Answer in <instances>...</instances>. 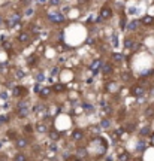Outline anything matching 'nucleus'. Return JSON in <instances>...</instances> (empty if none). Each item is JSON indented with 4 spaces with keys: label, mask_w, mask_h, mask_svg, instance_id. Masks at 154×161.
Here are the masks:
<instances>
[{
    "label": "nucleus",
    "mask_w": 154,
    "mask_h": 161,
    "mask_svg": "<svg viewBox=\"0 0 154 161\" xmlns=\"http://www.w3.org/2000/svg\"><path fill=\"white\" fill-rule=\"evenodd\" d=\"M35 113H36L38 116H45V106H44V104H38V106L35 107Z\"/></svg>",
    "instance_id": "8"
},
{
    "label": "nucleus",
    "mask_w": 154,
    "mask_h": 161,
    "mask_svg": "<svg viewBox=\"0 0 154 161\" xmlns=\"http://www.w3.org/2000/svg\"><path fill=\"white\" fill-rule=\"evenodd\" d=\"M145 115H147L148 118H151V116L154 115V109H151V107H148V109L145 110Z\"/></svg>",
    "instance_id": "24"
},
{
    "label": "nucleus",
    "mask_w": 154,
    "mask_h": 161,
    "mask_svg": "<svg viewBox=\"0 0 154 161\" xmlns=\"http://www.w3.org/2000/svg\"><path fill=\"white\" fill-rule=\"evenodd\" d=\"M118 160H120V161H129V160H130V154L126 152V151H123V152L118 155Z\"/></svg>",
    "instance_id": "14"
},
{
    "label": "nucleus",
    "mask_w": 154,
    "mask_h": 161,
    "mask_svg": "<svg viewBox=\"0 0 154 161\" xmlns=\"http://www.w3.org/2000/svg\"><path fill=\"white\" fill-rule=\"evenodd\" d=\"M18 115H20V118L27 116V107H24V109H18Z\"/></svg>",
    "instance_id": "21"
},
{
    "label": "nucleus",
    "mask_w": 154,
    "mask_h": 161,
    "mask_svg": "<svg viewBox=\"0 0 154 161\" xmlns=\"http://www.w3.org/2000/svg\"><path fill=\"white\" fill-rule=\"evenodd\" d=\"M102 127H103V128H108V127H109V121H108V119H103V121H102Z\"/></svg>",
    "instance_id": "26"
},
{
    "label": "nucleus",
    "mask_w": 154,
    "mask_h": 161,
    "mask_svg": "<svg viewBox=\"0 0 154 161\" xmlns=\"http://www.w3.org/2000/svg\"><path fill=\"white\" fill-rule=\"evenodd\" d=\"M36 79H38V82H42V81H44V73H42V72H39V73H38V76H36Z\"/></svg>",
    "instance_id": "25"
},
{
    "label": "nucleus",
    "mask_w": 154,
    "mask_h": 161,
    "mask_svg": "<svg viewBox=\"0 0 154 161\" xmlns=\"http://www.w3.org/2000/svg\"><path fill=\"white\" fill-rule=\"evenodd\" d=\"M112 58H114L115 61H123V55H121V54H118V52H115V54L112 55Z\"/></svg>",
    "instance_id": "22"
},
{
    "label": "nucleus",
    "mask_w": 154,
    "mask_h": 161,
    "mask_svg": "<svg viewBox=\"0 0 154 161\" xmlns=\"http://www.w3.org/2000/svg\"><path fill=\"white\" fill-rule=\"evenodd\" d=\"M138 26H139V23L133 20V21H130V23H129L127 29H129V30H136V29H138Z\"/></svg>",
    "instance_id": "18"
},
{
    "label": "nucleus",
    "mask_w": 154,
    "mask_h": 161,
    "mask_svg": "<svg viewBox=\"0 0 154 161\" xmlns=\"http://www.w3.org/2000/svg\"><path fill=\"white\" fill-rule=\"evenodd\" d=\"M18 40H20L21 43H27V42L30 40V35L23 32V33H20V35H18Z\"/></svg>",
    "instance_id": "7"
},
{
    "label": "nucleus",
    "mask_w": 154,
    "mask_h": 161,
    "mask_svg": "<svg viewBox=\"0 0 154 161\" xmlns=\"http://www.w3.org/2000/svg\"><path fill=\"white\" fill-rule=\"evenodd\" d=\"M102 73H103L105 76L111 75V73H112V66H111V64H103V67H102Z\"/></svg>",
    "instance_id": "12"
},
{
    "label": "nucleus",
    "mask_w": 154,
    "mask_h": 161,
    "mask_svg": "<svg viewBox=\"0 0 154 161\" xmlns=\"http://www.w3.org/2000/svg\"><path fill=\"white\" fill-rule=\"evenodd\" d=\"M82 137H84V133L81 131V130H73L72 131V134H70V139L73 140V142H79V140H82Z\"/></svg>",
    "instance_id": "4"
},
{
    "label": "nucleus",
    "mask_w": 154,
    "mask_h": 161,
    "mask_svg": "<svg viewBox=\"0 0 154 161\" xmlns=\"http://www.w3.org/2000/svg\"><path fill=\"white\" fill-rule=\"evenodd\" d=\"M145 146H147V145H145V143H144V142H139V145H138V148H139V149H141V151H142V149H144V148H145Z\"/></svg>",
    "instance_id": "30"
},
{
    "label": "nucleus",
    "mask_w": 154,
    "mask_h": 161,
    "mask_svg": "<svg viewBox=\"0 0 154 161\" xmlns=\"http://www.w3.org/2000/svg\"><path fill=\"white\" fill-rule=\"evenodd\" d=\"M26 94H27V88H24V87H14V96L21 97V96H26Z\"/></svg>",
    "instance_id": "5"
},
{
    "label": "nucleus",
    "mask_w": 154,
    "mask_h": 161,
    "mask_svg": "<svg viewBox=\"0 0 154 161\" xmlns=\"http://www.w3.org/2000/svg\"><path fill=\"white\" fill-rule=\"evenodd\" d=\"M133 45L135 43H132V40H129V39L126 40V48H133Z\"/></svg>",
    "instance_id": "28"
},
{
    "label": "nucleus",
    "mask_w": 154,
    "mask_h": 161,
    "mask_svg": "<svg viewBox=\"0 0 154 161\" xmlns=\"http://www.w3.org/2000/svg\"><path fill=\"white\" fill-rule=\"evenodd\" d=\"M150 133H151V128H150V127H144V128L139 131V134H141L142 137H144V136H148Z\"/></svg>",
    "instance_id": "20"
},
{
    "label": "nucleus",
    "mask_w": 154,
    "mask_h": 161,
    "mask_svg": "<svg viewBox=\"0 0 154 161\" xmlns=\"http://www.w3.org/2000/svg\"><path fill=\"white\" fill-rule=\"evenodd\" d=\"M58 3H60V0H50V5L51 6H57Z\"/></svg>",
    "instance_id": "27"
},
{
    "label": "nucleus",
    "mask_w": 154,
    "mask_h": 161,
    "mask_svg": "<svg viewBox=\"0 0 154 161\" xmlns=\"http://www.w3.org/2000/svg\"><path fill=\"white\" fill-rule=\"evenodd\" d=\"M5 121H8V118H5V116H2V115H0V125H2Z\"/></svg>",
    "instance_id": "31"
},
{
    "label": "nucleus",
    "mask_w": 154,
    "mask_h": 161,
    "mask_svg": "<svg viewBox=\"0 0 154 161\" xmlns=\"http://www.w3.org/2000/svg\"><path fill=\"white\" fill-rule=\"evenodd\" d=\"M36 131H38V133H47L48 128H47V125H45L44 122H38V124H36Z\"/></svg>",
    "instance_id": "13"
},
{
    "label": "nucleus",
    "mask_w": 154,
    "mask_h": 161,
    "mask_svg": "<svg viewBox=\"0 0 154 161\" xmlns=\"http://www.w3.org/2000/svg\"><path fill=\"white\" fill-rule=\"evenodd\" d=\"M23 131L27 133V134H30V133L33 131V128H32V125H24V127H23Z\"/></svg>",
    "instance_id": "23"
},
{
    "label": "nucleus",
    "mask_w": 154,
    "mask_h": 161,
    "mask_svg": "<svg viewBox=\"0 0 154 161\" xmlns=\"http://www.w3.org/2000/svg\"><path fill=\"white\" fill-rule=\"evenodd\" d=\"M2 23H3V20H2V17H0V26H2Z\"/></svg>",
    "instance_id": "35"
},
{
    "label": "nucleus",
    "mask_w": 154,
    "mask_h": 161,
    "mask_svg": "<svg viewBox=\"0 0 154 161\" xmlns=\"http://www.w3.org/2000/svg\"><path fill=\"white\" fill-rule=\"evenodd\" d=\"M27 145H29V142H27L24 137H18V139L15 140V146H17L18 149H24Z\"/></svg>",
    "instance_id": "6"
},
{
    "label": "nucleus",
    "mask_w": 154,
    "mask_h": 161,
    "mask_svg": "<svg viewBox=\"0 0 154 161\" xmlns=\"http://www.w3.org/2000/svg\"><path fill=\"white\" fill-rule=\"evenodd\" d=\"M35 90H36V93H39V91L42 90V87H41V85H36V87H35Z\"/></svg>",
    "instance_id": "32"
},
{
    "label": "nucleus",
    "mask_w": 154,
    "mask_h": 161,
    "mask_svg": "<svg viewBox=\"0 0 154 161\" xmlns=\"http://www.w3.org/2000/svg\"><path fill=\"white\" fill-rule=\"evenodd\" d=\"M18 21H20V15H18V14H15V15H14V17H11V20L8 21V27H14Z\"/></svg>",
    "instance_id": "10"
},
{
    "label": "nucleus",
    "mask_w": 154,
    "mask_h": 161,
    "mask_svg": "<svg viewBox=\"0 0 154 161\" xmlns=\"http://www.w3.org/2000/svg\"><path fill=\"white\" fill-rule=\"evenodd\" d=\"M100 66H102V63H100V60H97V61H94V64L91 66V69H93V72L96 73V72H99L100 70Z\"/></svg>",
    "instance_id": "19"
},
{
    "label": "nucleus",
    "mask_w": 154,
    "mask_h": 161,
    "mask_svg": "<svg viewBox=\"0 0 154 161\" xmlns=\"http://www.w3.org/2000/svg\"><path fill=\"white\" fill-rule=\"evenodd\" d=\"M121 79H123V81H127V79H129V73H123V75H121Z\"/></svg>",
    "instance_id": "29"
},
{
    "label": "nucleus",
    "mask_w": 154,
    "mask_h": 161,
    "mask_svg": "<svg viewBox=\"0 0 154 161\" xmlns=\"http://www.w3.org/2000/svg\"><path fill=\"white\" fill-rule=\"evenodd\" d=\"M0 161H2V160H0Z\"/></svg>",
    "instance_id": "36"
},
{
    "label": "nucleus",
    "mask_w": 154,
    "mask_h": 161,
    "mask_svg": "<svg viewBox=\"0 0 154 161\" xmlns=\"http://www.w3.org/2000/svg\"><path fill=\"white\" fill-rule=\"evenodd\" d=\"M99 17H100V20H109L112 17V9L108 8V6H103L100 9V15Z\"/></svg>",
    "instance_id": "1"
},
{
    "label": "nucleus",
    "mask_w": 154,
    "mask_h": 161,
    "mask_svg": "<svg viewBox=\"0 0 154 161\" xmlns=\"http://www.w3.org/2000/svg\"><path fill=\"white\" fill-rule=\"evenodd\" d=\"M64 88H66V87H64L63 84H56L54 88H53V91H54V93H63Z\"/></svg>",
    "instance_id": "17"
},
{
    "label": "nucleus",
    "mask_w": 154,
    "mask_h": 161,
    "mask_svg": "<svg viewBox=\"0 0 154 161\" xmlns=\"http://www.w3.org/2000/svg\"><path fill=\"white\" fill-rule=\"evenodd\" d=\"M50 139L53 140V142H57L58 139H60V133L58 131H56V130H50Z\"/></svg>",
    "instance_id": "11"
},
{
    "label": "nucleus",
    "mask_w": 154,
    "mask_h": 161,
    "mask_svg": "<svg viewBox=\"0 0 154 161\" xmlns=\"http://www.w3.org/2000/svg\"><path fill=\"white\" fill-rule=\"evenodd\" d=\"M17 76L21 78V76H23V72H21V70H17Z\"/></svg>",
    "instance_id": "33"
},
{
    "label": "nucleus",
    "mask_w": 154,
    "mask_h": 161,
    "mask_svg": "<svg viewBox=\"0 0 154 161\" xmlns=\"http://www.w3.org/2000/svg\"><path fill=\"white\" fill-rule=\"evenodd\" d=\"M136 161H138V160H136Z\"/></svg>",
    "instance_id": "37"
},
{
    "label": "nucleus",
    "mask_w": 154,
    "mask_h": 161,
    "mask_svg": "<svg viewBox=\"0 0 154 161\" xmlns=\"http://www.w3.org/2000/svg\"><path fill=\"white\" fill-rule=\"evenodd\" d=\"M50 94H51V90H50V88H42V90L39 91V96H41L42 99H47Z\"/></svg>",
    "instance_id": "15"
},
{
    "label": "nucleus",
    "mask_w": 154,
    "mask_h": 161,
    "mask_svg": "<svg viewBox=\"0 0 154 161\" xmlns=\"http://www.w3.org/2000/svg\"><path fill=\"white\" fill-rule=\"evenodd\" d=\"M14 161H27V157H26V154L18 152V154L14 157Z\"/></svg>",
    "instance_id": "16"
},
{
    "label": "nucleus",
    "mask_w": 154,
    "mask_h": 161,
    "mask_svg": "<svg viewBox=\"0 0 154 161\" xmlns=\"http://www.w3.org/2000/svg\"><path fill=\"white\" fill-rule=\"evenodd\" d=\"M132 94L135 97H142L145 94V90H144L142 85H135V87H132Z\"/></svg>",
    "instance_id": "3"
},
{
    "label": "nucleus",
    "mask_w": 154,
    "mask_h": 161,
    "mask_svg": "<svg viewBox=\"0 0 154 161\" xmlns=\"http://www.w3.org/2000/svg\"><path fill=\"white\" fill-rule=\"evenodd\" d=\"M72 161H82V160H79V158H73Z\"/></svg>",
    "instance_id": "34"
},
{
    "label": "nucleus",
    "mask_w": 154,
    "mask_h": 161,
    "mask_svg": "<svg viewBox=\"0 0 154 161\" xmlns=\"http://www.w3.org/2000/svg\"><path fill=\"white\" fill-rule=\"evenodd\" d=\"M141 23H142L144 26H153V24H154V17L147 15V17H144V18L141 20Z\"/></svg>",
    "instance_id": "9"
},
{
    "label": "nucleus",
    "mask_w": 154,
    "mask_h": 161,
    "mask_svg": "<svg viewBox=\"0 0 154 161\" xmlns=\"http://www.w3.org/2000/svg\"><path fill=\"white\" fill-rule=\"evenodd\" d=\"M48 20H50L51 23H54V24H60V23L64 21V17H63L61 14H50V15H48Z\"/></svg>",
    "instance_id": "2"
}]
</instances>
